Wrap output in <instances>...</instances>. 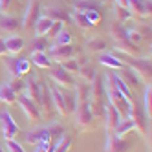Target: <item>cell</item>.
Listing matches in <instances>:
<instances>
[{"instance_id": "cell-50", "label": "cell", "mask_w": 152, "mask_h": 152, "mask_svg": "<svg viewBox=\"0 0 152 152\" xmlns=\"http://www.w3.org/2000/svg\"><path fill=\"white\" fill-rule=\"evenodd\" d=\"M104 2H114V0H104Z\"/></svg>"}, {"instance_id": "cell-4", "label": "cell", "mask_w": 152, "mask_h": 152, "mask_svg": "<svg viewBox=\"0 0 152 152\" xmlns=\"http://www.w3.org/2000/svg\"><path fill=\"white\" fill-rule=\"evenodd\" d=\"M114 55H115L119 61H121L125 66H128L130 70H132V72L137 75V77H139V81H141V83L150 84V72H152V64H150V59H148V57H145V59H134V57L125 55V53L117 51V50H115Z\"/></svg>"}, {"instance_id": "cell-2", "label": "cell", "mask_w": 152, "mask_h": 152, "mask_svg": "<svg viewBox=\"0 0 152 152\" xmlns=\"http://www.w3.org/2000/svg\"><path fill=\"white\" fill-rule=\"evenodd\" d=\"M104 94H106V101L110 103L115 110L119 112V115H121V119L123 117H126L128 115V108H130V99H126V97L119 92L115 86H114V83H112V72H108L106 75H104Z\"/></svg>"}, {"instance_id": "cell-34", "label": "cell", "mask_w": 152, "mask_h": 152, "mask_svg": "<svg viewBox=\"0 0 152 152\" xmlns=\"http://www.w3.org/2000/svg\"><path fill=\"white\" fill-rule=\"evenodd\" d=\"M64 95V104H66V112H68V115H72L73 114V110H75V92H73V88H70L66 94H62Z\"/></svg>"}, {"instance_id": "cell-9", "label": "cell", "mask_w": 152, "mask_h": 152, "mask_svg": "<svg viewBox=\"0 0 152 152\" xmlns=\"http://www.w3.org/2000/svg\"><path fill=\"white\" fill-rule=\"evenodd\" d=\"M20 132L18 125L13 121L11 114L7 110H0V134L4 139H15Z\"/></svg>"}, {"instance_id": "cell-27", "label": "cell", "mask_w": 152, "mask_h": 152, "mask_svg": "<svg viewBox=\"0 0 152 152\" xmlns=\"http://www.w3.org/2000/svg\"><path fill=\"white\" fill-rule=\"evenodd\" d=\"M17 94L9 88V84L4 83V84H0V103H4V104H15L17 103Z\"/></svg>"}, {"instance_id": "cell-37", "label": "cell", "mask_w": 152, "mask_h": 152, "mask_svg": "<svg viewBox=\"0 0 152 152\" xmlns=\"http://www.w3.org/2000/svg\"><path fill=\"white\" fill-rule=\"evenodd\" d=\"M7 84H9V88H11L17 95H20V94L24 92V88H26V83L20 77H11V79L7 81Z\"/></svg>"}, {"instance_id": "cell-46", "label": "cell", "mask_w": 152, "mask_h": 152, "mask_svg": "<svg viewBox=\"0 0 152 152\" xmlns=\"http://www.w3.org/2000/svg\"><path fill=\"white\" fill-rule=\"evenodd\" d=\"M7 51H6V44H4V39L0 37V57H6Z\"/></svg>"}, {"instance_id": "cell-45", "label": "cell", "mask_w": 152, "mask_h": 152, "mask_svg": "<svg viewBox=\"0 0 152 152\" xmlns=\"http://www.w3.org/2000/svg\"><path fill=\"white\" fill-rule=\"evenodd\" d=\"M11 2H13V0H0V11H2V13H7L9 7H11Z\"/></svg>"}, {"instance_id": "cell-36", "label": "cell", "mask_w": 152, "mask_h": 152, "mask_svg": "<svg viewBox=\"0 0 152 152\" xmlns=\"http://www.w3.org/2000/svg\"><path fill=\"white\" fill-rule=\"evenodd\" d=\"M48 48V37H35L31 40V53L33 51H46Z\"/></svg>"}, {"instance_id": "cell-19", "label": "cell", "mask_w": 152, "mask_h": 152, "mask_svg": "<svg viewBox=\"0 0 152 152\" xmlns=\"http://www.w3.org/2000/svg\"><path fill=\"white\" fill-rule=\"evenodd\" d=\"M26 95L29 97L31 101H35L37 104H39V101H40V90H42V83L37 79V77H29L28 79V83H26Z\"/></svg>"}, {"instance_id": "cell-16", "label": "cell", "mask_w": 152, "mask_h": 152, "mask_svg": "<svg viewBox=\"0 0 152 152\" xmlns=\"http://www.w3.org/2000/svg\"><path fill=\"white\" fill-rule=\"evenodd\" d=\"M39 108H40V114H42V115H48V117H53V115H55V108H53L51 95H50V86L44 84V83H42V90H40Z\"/></svg>"}, {"instance_id": "cell-28", "label": "cell", "mask_w": 152, "mask_h": 152, "mask_svg": "<svg viewBox=\"0 0 152 152\" xmlns=\"http://www.w3.org/2000/svg\"><path fill=\"white\" fill-rule=\"evenodd\" d=\"M51 24H53V20L51 18H48V17H39V20L35 22V37H46V33L50 31V28H51Z\"/></svg>"}, {"instance_id": "cell-32", "label": "cell", "mask_w": 152, "mask_h": 152, "mask_svg": "<svg viewBox=\"0 0 152 152\" xmlns=\"http://www.w3.org/2000/svg\"><path fill=\"white\" fill-rule=\"evenodd\" d=\"M72 22H75L81 29H92V24L88 22V18L84 17L83 11H77V9H75L73 15H72Z\"/></svg>"}, {"instance_id": "cell-38", "label": "cell", "mask_w": 152, "mask_h": 152, "mask_svg": "<svg viewBox=\"0 0 152 152\" xmlns=\"http://www.w3.org/2000/svg\"><path fill=\"white\" fill-rule=\"evenodd\" d=\"M70 147H72V137L70 136H62L59 141L55 148H53V152H70Z\"/></svg>"}, {"instance_id": "cell-44", "label": "cell", "mask_w": 152, "mask_h": 152, "mask_svg": "<svg viewBox=\"0 0 152 152\" xmlns=\"http://www.w3.org/2000/svg\"><path fill=\"white\" fill-rule=\"evenodd\" d=\"M61 29H64V24H62V22H53L51 28H50V31L46 33V37H53V39H55Z\"/></svg>"}, {"instance_id": "cell-7", "label": "cell", "mask_w": 152, "mask_h": 152, "mask_svg": "<svg viewBox=\"0 0 152 152\" xmlns=\"http://www.w3.org/2000/svg\"><path fill=\"white\" fill-rule=\"evenodd\" d=\"M17 101H18V104H20V108L24 110V114H26V117L29 119L33 125H39L42 119V114H40V108H39V104L35 103V101H31L29 97L26 95V94H20L18 97H17Z\"/></svg>"}, {"instance_id": "cell-14", "label": "cell", "mask_w": 152, "mask_h": 152, "mask_svg": "<svg viewBox=\"0 0 152 152\" xmlns=\"http://www.w3.org/2000/svg\"><path fill=\"white\" fill-rule=\"evenodd\" d=\"M128 150H130V141L126 137H117L114 134H106L104 152H128Z\"/></svg>"}, {"instance_id": "cell-6", "label": "cell", "mask_w": 152, "mask_h": 152, "mask_svg": "<svg viewBox=\"0 0 152 152\" xmlns=\"http://www.w3.org/2000/svg\"><path fill=\"white\" fill-rule=\"evenodd\" d=\"M40 15L51 18L53 22H62L64 26L72 22V13L61 4H48L44 7H40Z\"/></svg>"}, {"instance_id": "cell-5", "label": "cell", "mask_w": 152, "mask_h": 152, "mask_svg": "<svg viewBox=\"0 0 152 152\" xmlns=\"http://www.w3.org/2000/svg\"><path fill=\"white\" fill-rule=\"evenodd\" d=\"M104 81L103 77H97L90 83V90H88V106L94 114V117H103L104 114Z\"/></svg>"}, {"instance_id": "cell-49", "label": "cell", "mask_w": 152, "mask_h": 152, "mask_svg": "<svg viewBox=\"0 0 152 152\" xmlns=\"http://www.w3.org/2000/svg\"><path fill=\"white\" fill-rule=\"evenodd\" d=\"M0 152H6V150H4V148H2V145H0Z\"/></svg>"}, {"instance_id": "cell-18", "label": "cell", "mask_w": 152, "mask_h": 152, "mask_svg": "<svg viewBox=\"0 0 152 152\" xmlns=\"http://www.w3.org/2000/svg\"><path fill=\"white\" fill-rule=\"evenodd\" d=\"M50 95H51V103H53V108H55V114H59L62 117H68L66 104H64V95H62V90L57 84L50 86Z\"/></svg>"}, {"instance_id": "cell-10", "label": "cell", "mask_w": 152, "mask_h": 152, "mask_svg": "<svg viewBox=\"0 0 152 152\" xmlns=\"http://www.w3.org/2000/svg\"><path fill=\"white\" fill-rule=\"evenodd\" d=\"M50 79L55 81V84L61 90H70L75 86V79L70 72H66L64 68L57 66V68H50Z\"/></svg>"}, {"instance_id": "cell-33", "label": "cell", "mask_w": 152, "mask_h": 152, "mask_svg": "<svg viewBox=\"0 0 152 152\" xmlns=\"http://www.w3.org/2000/svg\"><path fill=\"white\" fill-rule=\"evenodd\" d=\"M55 44H59V46H66V44H73V35L70 33V31L64 28V29H61L59 33H57V37H55Z\"/></svg>"}, {"instance_id": "cell-47", "label": "cell", "mask_w": 152, "mask_h": 152, "mask_svg": "<svg viewBox=\"0 0 152 152\" xmlns=\"http://www.w3.org/2000/svg\"><path fill=\"white\" fill-rule=\"evenodd\" d=\"M115 2V6H119V7H126L128 9V0H114Z\"/></svg>"}, {"instance_id": "cell-35", "label": "cell", "mask_w": 152, "mask_h": 152, "mask_svg": "<svg viewBox=\"0 0 152 152\" xmlns=\"http://www.w3.org/2000/svg\"><path fill=\"white\" fill-rule=\"evenodd\" d=\"M77 73H81V77H83L86 83H88V84L95 79V70H94V66H90L88 62L83 64V66L79 68V72H77Z\"/></svg>"}, {"instance_id": "cell-40", "label": "cell", "mask_w": 152, "mask_h": 152, "mask_svg": "<svg viewBox=\"0 0 152 152\" xmlns=\"http://www.w3.org/2000/svg\"><path fill=\"white\" fill-rule=\"evenodd\" d=\"M59 66L64 68L66 72H70V73H77L79 68H81V64L77 62V59H68V61H64V62H59Z\"/></svg>"}, {"instance_id": "cell-15", "label": "cell", "mask_w": 152, "mask_h": 152, "mask_svg": "<svg viewBox=\"0 0 152 152\" xmlns=\"http://www.w3.org/2000/svg\"><path fill=\"white\" fill-rule=\"evenodd\" d=\"M126 33H128L130 42H134V44L137 46L143 40H150V26H147V24H136L134 28H126Z\"/></svg>"}, {"instance_id": "cell-23", "label": "cell", "mask_w": 152, "mask_h": 152, "mask_svg": "<svg viewBox=\"0 0 152 152\" xmlns=\"http://www.w3.org/2000/svg\"><path fill=\"white\" fill-rule=\"evenodd\" d=\"M18 28H22V22H20L17 17L7 15V13L0 15V29H2V31H15Z\"/></svg>"}, {"instance_id": "cell-43", "label": "cell", "mask_w": 152, "mask_h": 152, "mask_svg": "<svg viewBox=\"0 0 152 152\" xmlns=\"http://www.w3.org/2000/svg\"><path fill=\"white\" fill-rule=\"evenodd\" d=\"M6 148H7V152H26L24 147L17 143L15 139H6Z\"/></svg>"}, {"instance_id": "cell-25", "label": "cell", "mask_w": 152, "mask_h": 152, "mask_svg": "<svg viewBox=\"0 0 152 152\" xmlns=\"http://www.w3.org/2000/svg\"><path fill=\"white\" fill-rule=\"evenodd\" d=\"M99 62L103 64V66H108L110 70H123L125 64L119 61L114 53H101L99 55Z\"/></svg>"}, {"instance_id": "cell-3", "label": "cell", "mask_w": 152, "mask_h": 152, "mask_svg": "<svg viewBox=\"0 0 152 152\" xmlns=\"http://www.w3.org/2000/svg\"><path fill=\"white\" fill-rule=\"evenodd\" d=\"M110 35L115 42V50L125 53V55H130V57H137L139 55V46H136L134 42H130L128 39V33H126V28L123 24H119L117 20L112 22L110 26Z\"/></svg>"}, {"instance_id": "cell-24", "label": "cell", "mask_w": 152, "mask_h": 152, "mask_svg": "<svg viewBox=\"0 0 152 152\" xmlns=\"http://www.w3.org/2000/svg\"><path fill=\"white\" fill-rule=\"evenodd\" d=\"M31 62H33L35 66L42 68V70H50L53 66V61L48 57L46 51H33L31 53Z\"/></svg>"}, {"instance_id": "cell-11", "label": "cell", "mask_w": 152, "mask_h": 152, "mask_svg": "<svg viewBox=\"0 0 152 152\" xmlns=\"http://www.w3.org/2000/svg\"><path fill=\"white\" fill-rule=\"evenodd\" d=\"M77 48L73 44H66V46H59V44H53L50 50H48V57L51 61H57V62H64L68 59H75L77 55Z\"/></svg>"}, {"instance_id": "cell-31", "label": "cell", "mask_w": 152, "mask_h": 152, "mask_svg": "<svg viewBox=\"0 0 152 152\" xmlns=\"http://www.w3.org/2000/svg\"><path fill=\"white\" fill-rule=\"evenodd\" d=\"M143 114L147 115V119H150L152 115V86L150 84H147L143 94Z\"/></svg>"}, {"instance_id": "cell-17", "label": "cell", "mask_w": 152, "mask_h": 152, "mask_svg": "<svg viewBox=\"0 0 152 152\" xmlns=\"http://www.w3.org/2000/svg\"><path fill=\"white\" fill-rule=\"evenodd\" d=\"M103 119H104V125H106V134H114V128L117 126V123L121 121V115L115 108L110 104V103H104V114H103Z\"/></svg>"}, {"instance_id": "cell-22", "label": "cell", "mask_w": 152, "mask_h": 152, "mask_svg": "<svg viewBox=\"0 0 152 152\" xmlns=\"http://www.w3.org/2000/svg\"><path fill=\"white\" fill-rule=\"evenodd\" d=\"M132 132H136V126H134V121L130 117H123L117 123V126L114 128V136H117V137H126Z\"/></svg>"}, {"instance_id": "cell-21", "label": "cell", "mask_w": 152, "mask_h": 152, "mask_svg": "<svg viewBox=\"0 0 152 152\" xmlns=\"http://www.w3.org/2000/svg\"><path fill=\"white\" fill-rule=\"evenodd\" d=\"M4 44H6V51L9 55H17V53L24 50V39L18 35H11V37L4 39Z\"/></svg>"}, {"instance_id": "cell-48", "label": "cell", "mask_w": 152, "mask_h": 152, "mask_svg": "<svg viewBox=\"0 0 152 152\" xmlns=\"http://www.w3.org/2000/svg\"><path fill=\"white\" fill-rule=\"evenodd\" d=\"M35 152H48V147H46V145H37Z\"/></svg>"}, {"instance_id": "cell-13", "label": "cell", "mask_w": 152, "mask_h": 152, "mask_svg": "<svg viewBox=\"0 0 152 152\" xmlns=\"http://www.w3.org/2000/svg\"><path fill=\"white\" fill-rule=\"evenodd\" d=\"M40 17V2L39 0H29V4L26 7V11H24V17H22V28L24 29H31L35 26V22L39 20Z\"/></svg>"}, {"instance_id": "cell-1", "label": "cell", "mask_w": 152, "mask_h": 152, "mask_svg": "<svg viewBox=\"0 0 152 152\" xmlns=\"http://www.w3.org/2000/svg\"><path fill=\"white\" fill-rule=\"evenodd\" d=\"M64 128L59 126V125H50V126H42V128H35L26 136V141L31 145H46L48 147V152H53L57 141L64 136Z\"/></svg>"}, {"instance_id": "cell-29", "label": "cell", "mask_w": 152, "mask_h": 152, "mask_svg": "<svg viewBox=\"0 0 152 152\" xmlns=\"http://www.w3.org/2000/svg\"><path fill=\"white\" fill-rule=\"evenodd\" d=\"M106 40L103 37H90L88 42H86V48H88L90 51H95V53H104L106 50Z\"/></svg>"}, {"instance_id": "cell-26", "label": "cell", "mask_w": 152, "mask_h": 152, "mask_svg": "<svg viewBox=\"0 0 152 152\" xmlns=\"http://www.w3.org/2000/svg\"><path fill=\"white\" fill-rule=\"evenodd\" d=\"M72 6L73 9H77V11H99L101 9V2L99 0H72Z\"/></svg>"}, {"instance_id": "cell-12", "label": "cell", "mask_w": 152, "mask_h": 152, "mask_svg": "<svg viewBox=\"0 0 152 152\" xmlns=\"http://www.w3.org/2000/svg\"><path fill=\"white\" fill-rule=\"evenodd\" d=\"M134 121V126H136V132H139L143 137H147V115L143 114V110L137 106L136 101H130V108H128V115Z\"/></svg>"}, {"instance_id": "cell-30", "label": "cell", "mask_w": 152, "mask_h": 152, "mask_svg": "<svg viewBox=\"0 0 152 152\" xmlns=\"http://www.w3.org/2000/svg\"><path fill=\"white\" fill-rule=\"evenodd\" d=\"M112 83H114V86H115V88H117L119 92H121V94H123V95L126 97V99H130V101L134 99V92L130 90L128 86H126V84H125V83H123L121 79L117 77V73H114V72H112Z\"/></svg>"}, {"instance_id": "cell-8", "label": "cell", "mask_w": 152, "mask_h": 152, "mask_svg": "<svg viewBox=\"0 0 152 152\" xmlns=\"http://www.w3.org/2000/svg\"><path fill=\"white\" fill-rule=\"evenodd\" d=\"M128 11L132 15V18L145 22L150 18L152 13V2L150 0H128Z\"/></svg>"}, {"instance_id": "cell-41", "label": "cell", "mask_w": 152, "mask_h": 152, "mask_svg": "<svg viewBox=\"0 0 152 152\" xmlns=\"http://www.w3.org/2000/svg\"><path fill=\"white\" fill-rule=\"evenodd\" d=\"M29 68H31V61H29V59H18L17 72H18V77H20V79H22L26 73H29Z\"/></svg>"}, {"instance_id": "cell-20", "label": "cell", "mask_w": 152, "mask_h": 152, "mask_svg": "<svg viewBox=\"0 0 152 152\" xmlns=\"http://www.w3.org/2000/svg\"><path fill=\"white\" fill-rule=\"evenodd\" d=\"M117 72H119V73H117V77L121 79V81H123V83H125V84L128 86L130 90H136L137 86L141 84L139 77H137V75H136V73H134L132 70H130L128 66H125L123 70H117Z\"/></svg>"}, {"instance_id": "cell-42", "label": "cell", "mask_w": 152, "mask_h": 152, "mask_svg": "<svg viewBox=\"0 0 152 152\" xmlns=\"http://www.w3.org/2000/svg\"><path fill=\"white\" fill-rule=\"evenodd\" d=\"M115 15H117V22H119V24L132 20V15H130V11H128L126 7H119V6H115Z\"/></svg>"}, {"instance_id": "cell-39", "label": "cell", "mask_w": 152, "mask_h": 152, "mask_svg": "<svg viewBox=\"0 0 152 152\" xmlns=\"http://www.w3.org/2000/svg\"><path fill=\"white\" fill-rule=\"evenodd\" d=\"M83 13H84V17H86V18H88V22L92 24V28L101 24V20H103L101 11H95V9H92V11H83Z\"/></svg>"}]
</instances>
